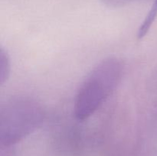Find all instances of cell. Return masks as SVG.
<instances>
[{"label":"cell","mask_w":157,"mask_h":156,"mask_svg":"<svg viewBox=\"0 0 157 156\" xmlns=\"http://www.w3.org/2000/svg\"><path fill=\"white\" fill-rule=\"evenodd\" d=\"M123 70L121 60L108 58L90 70L75 96L74 113L76 119L85 120L102 106L119 85Z\"/></svg>","instance_id":"1"},{"label":"cell","mask_w":157,"mask_h":156,"mask_svg":"<svg viewBox=\"0 0 157 156\" xmlns=\"http://www.w3.org/2000/svg\"><path fill=\"white\" fill-rule=\"evenodd\" d=\"M44 111L34 99L15 97L0 110V143L9 147L22 140L42 124Z\"/></svg>","instance_id":"2"},{"label":"cell","mask_w":157,"mask_h":156,"mask_svg":"<svg viewBox=\"0 0 157 156\" xmlns=\"http://www.w3.org/2000/svg\"><path fill=\"white\" fill-rule=\"evenodd\" d=\"M157 18V0H155L154 3L152 6L151 9L149 11L148 14L146 16L145 19L143 21L142 24L138 29L137 38L139 40L143 39L146 35L148 34L151 28L152 25L154 23L155 20Z\"/></svg>","instance_id":"3"},{"label":"cell","mask_w":157,"mask_h":156,"mask_svg":"<svg viewBox=\"0 0 157 156\" xmlns=\"http://www.w3.org/2000/svg\"><path fill=\"white\" fill-rule=\"evenodd\" d=\"M11 62L9 54L2 47L0 49V84L2 85L10 75Z\"/></svg>","instance_id":"4"},{"label":"cell","mask_w":157,"mask_h":156,"mask_svg":"<svg viewBox=\"0 0 157 156\" xmlns=\"http://www.w3.org/2000/svg\"><path fill=\"white\" fill-rule=\"evenodd\" d=\"M105 2L108 3V4H111V5H122L124 4V3H127L133 1V0H104Z\"/></svg>","instance_id":"5"}]
</instances>
